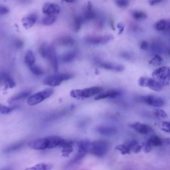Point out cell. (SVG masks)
<instances>
[{
    "label": "cell",
    "instance_id": "cell-35",
    "mask_svg": "<svg viewBox=\"0 0 170 170\" xmlns=\"http://www.w3.org/2000/svg\"><path fill=\"white\" fill-rule=\"evenodd\" d=\"M73 145H70L66 146L63 148L62 151V156H63L68 157L70 154L73 151Z\"/></svg>",
    "mask_w": 170,
    "mask_h": 170
},
{
    "label": "cell",
    "instance_id": "cell-39",
    "mask_svg": "<svg viewBox=\"0 0 170 170\" xmlns=\"http://www.w3.org/2000/svg\"><path fill=\"white\" fill-rule=\"evenodd\" d=\"M161 130L167 133H170V123L168 122L163 121L161 124Z\"/></svg>",
    "mask_w": 170,
    "mask_h": 170
},
{
    "label": "cell",
    "instance_id": "cell-49",
    "mask_svg": "<svg viewBox=\"0 0 170 170\" xmlns=\"http://www.w3.org/2000/svg\"><path fill=\"white\" fill-rule=\"evenodd\" d=\"M67 3H72L76 2L77 0H62Z\"/></svg>",
    "mask_w": 170,
    "mask_h": 170
},
{
    "label": "cell",
    "instance_id": "cell-45",
    "mask_svg": "<svg viewBox=\"0 0 170 170\" xmlns=\"http://www.w3.org/2000/svg\"><path fill=\"white\" fill-rule=\"evenodd\" d=\"M164 0H149V4L150 6H154L162 3Z\"/></svg>",
    "mask_w": 170,
    "mask_h": 170
},
{
    "label": "cell",
    "instance_id": "cell-42",
    "mask_svg": "<svg viewBox=\"0 0 170 170\" xmlns=\"http://www.w3.org/2000/svg\"><path fill=\"white\" fill-rule=\"evenodd\" d=\"M14 45L17 48H21L23 46V43L20 40L16 39L14 41Z\"/></svg>",
    "mask_w": 170,
    "mask_h": 170
},
{
    "label": "cell",
    "instance_id": "cell-20",
    "mask_svg": "<svg viewBox=\"0 0 170 170\" xmlns=\"http://www.w3.org/2000/svg\"><path fill=\"white\" fill-rule=\"evenodd\" d=\"M38 16L36 14H32L24 17L22 19V23L24 27L26 29L32 27L36 23Z\"/></svg>",
    "mask_w": 170,
    "mask_h": 170
},
{
    "label": "cell",
    "instance_id": "cell-17",
    "mask_svg": "<svg viewBox=\"0 0 170 170\" xmlns=\"http://www.w3.org/2000/svg\"><path fill=\"white\" fill-rule=\"evenodd\" d=\"M97 132L100 135L106 136L114 135L117 133V129L111 126H100L96 129Z\"/></svg>",
    "mask_w": 170,
    "mask_h": 170
},
{
    "label": "cell",
    "instance_id": "cell-46",
    "mask_svg": "<svg viewBox=\"0 0 170 170\" xmlns=\"http://www.w3.org/2000/svg\"><path fill=\"white\" fill-rule=\"evenodd\" d=\"M143 147V145L137 144L133 149L132 151L135 153H139L141 151L142 147Z\"/></svg>",
    "mask_w": 170,
    "mask_h": 170
},
{
    "label": "cell",
    "instance_id": "cell-19",
    "mask_svg": "<svg viewBox=\"0 0 170 170\" xmlns=\"http://www.w3.org/2000/svg\"><path fill=\"white\" fill-rule=\"evenodd\" d=\"M91 144V142L88 140H82L77 142V153L86 155L89 152Z\"/></svg>",
    "mask_w": 170,
    "mask_h": 170
},
{
    "label": "cell",
    "instance_id": "cell-21",
    "mask_svg": "<svg viewBox=\"0 0 170 170\" xmlns=\"http://www.w3.org/2000/svg\"><path fill=\"white\" fill-rule=\"evenodd\" d=\"M31 91L30 90H27L24 91L20 93L11 97L8 100V103L10 104H11L18 100L24 99L29 97L31 94Z\"/></svg>",
    "mask_w": 170,
    "mask_h": 170
},
{
    "label": "cell",
    "instance_id": "cell-13",
    "mask_svg": "<svg viewBox=\"0 0 170 170\" xmlns=\"http://www.w3.org/2000/svg\"><path fill=\"white\" fill-rule=\"evenodd\" d=\"M0 85H4L7 88H13L16 85L13 79L7 73L0 72Z\"/></svg>",
    "mask_w": 170,
    "mask_h": 170
},
{
    "label": "cell",
    "instance_id": "cell-11",
    "mask_svg": "<svg viewBox=\"0 0 170 170\" xmlns=\"http://www.w3.org/2000/svg\"><path fill=\"white\" fill-rule=\"evenodd\" d=\"M129 127L135 130L136 132L144 135H147L153 131L151 127L139 122L130 124Z\"/></svg>",
    "mask_w": 170,
    "mask_h": 170
},
{
    "label": "cell",
    "instance_id": "cell-2",
    "mask_svg": "<svg viewBox=\"0 0 170 170\" xmlns=\"http://www.w3.org/2000/svg\"><path fill=\"white\" fill-rule=\"evenodd\" d=\"M152 76L154 79L163 86L168 85L170 84V69L168 66H163L155 70Z\"/></svg>",
    "mask_w": 170,
    "mask_h": 170
},
{
    "label": "cell",
    "instance_id": "cell-34",
    "mask_svg": "<svg viewBox=\"0 0 170 170\" xmlns=\"http://www.w3.org/2000/svg\"><path fill=\"white\" fill-rule=\"evenodd\" d=\"M49 47V46H48L46 43H43L41 45L39 51L42 57L47 58Z\"/></svg>",
    "mask_w": 170,
    "mask_h": 170
},
{
    "label": "cell",
    "instance_id": "cell-10",
    "mask_svg": "<svg viewBox=\"0 0 170 170\" xmlns=\"http://www.w3.org/2000/svg\"><path fill=\"white\" fill-rule=\"evenodd\" d=\"M60 11V7L57 4L54 3H46L42 8L43 13L46 15H56Z\"/></svg>",
    "mask_w": 170,
    "mask_h": 170
},
{
    "label": "cell",
    "instance_id": "cell-47",
    "mask_svg": "<svg viewBox=\"0 0 170 170\" xmlns=\"http://www.w3.org/2000/svg\"><path fill=\"white\" fill-rule=\"evenodd\" d=\"M148 43L147 41H144L141 43L140 49L142 50H145L148 48Z\"/></svg>",
    "mask_w": 170,
    "mask_h": 170
},
{
    "label": "cell",
    "instance_id": "cell-5",
    "mask_svg": "<svg viewBox=\"0 0 170 170\" xmlns=\"http://www.w3.org/2000/svg\"><path fill=\"white\" fill-rule=\"evenodd\" d=\"M138 81L140 86L148 88L156 92H160L163 89V86L153 78L141 77Z\"/></svg>",
    "mask_w": 170,
    "mask_h": 170
},
{
    "label": "cell",
    "instance_id": "cell-22",
    "mask_svg": "<svg viewBox=\"0 0 170 170\" xmlns=\"http://www.w3.org/2000/svg\"><path fill=\"white\" fill-rule=\"evenodd\" d=\"M121 92L116 90H110L100 94L95 98L96 100L104 99L106 98H115L120 95Z\"/></svg>",
    "mask_w": 170,
    "mask_h": 170
},
{
    "label": "cell",
    "instance_id": "cell-9",
    "mask_svg": "<svg viewBox=\"0 0 170 170\" xmlns=\"http://www.w3.org/2000/svg\"><path fill=\"white\" fill-rule=\"evenodd\" d=\"M47 59L49 61L55 72H57L58 69V62L56 50L54 46H49Z\"/></svg>",
    "mask_w": 170,
    "mask_h": 170
},
{
    "label": "cell",
    "instance_id": "cell-14",
    "mask_svg": "<svg viewBox=\"0 0 170 170\" xmlns=\"http://www.w3.org/2000/svg\"><path fill=\"white\" fill-rule=\"evenodd\" d=\"M148 143L153 147H160L163 144H169V138L164 139L157 135H152L147 140Z\"/></svg>",
    "mask_w": 170,
    "mask_h": 170
},
{
    "label": "cell",
    "instance_id": "cell-25",
    "mask_svg": "<svg viewBox=\"0 0 170 170\" xmlns=\"http://www.w3.org/2000/svg\"><path fill=\"white\" fill-rule=\"evenodd\" d=\"M170 27L169 21L166 20H161L158 21L155 25V28L157 31L169 30Z\"/></svg>",
    "mask_w": 170,
    "mask_h": 170
},
{
    "label": "cell",
    "instance_id": "cell-48",
    "mask_svg": "<svg viewBox=\"0 0 170 170\" xmlns=\"http://www.w3.org/2000/svg\"><path fill=\"white\" fill-rule=\"evenodd\" d=\"M110 26H111V28L113 30H115V28L114 22L113 20L111 19L110 21Z\"/></svg>",
    "mask_w": 170,
    "mask_h": 170
},
{
    "label": "cell",
    "instance_id": "cell-44",
    "mask_svg": "<svg viewBox=\"0 0 170 170\" xmlns=\"http://www.w3.org/2000/svg\"><path fill=\"white\" fill-rule=\"evenodd\" d=\"M117 27L119 30L118 34L119 35L121 34L124 29V26L121 22L117 24Z\"/></svg>",
    "mask_w": 170,
    "mask_h": 170
},
{
    "label": "cell",
    "instance_id": "cell-50",
    "mask_svg": "<svg viewBox=\"0 0 170 170\" xmlns=\"http://www.w3.org/2000/svg\"><path fill=\"white\" fill-rule=\"evenodd\" d=\"M4 106H5L0 104V112L1 113L4 107Z\"/></svg>",
    "mask_w": 170,
    "mask_h": 170
},
{
    "label": "cell",
    "instance_id": "cell-31",
    "mask_svg": "<svg viewBox=\"0 0 170 170\" xmlns=\"http://www.w3.org/2000/svg\"><path fill=\"white\" fill-rule=\"evenodd\" d=\"M52 168V166L51 164L44 163H41L35 165L34 167L27 169V170H49Z\"/></svg>",
    "mask_w": 170,
    "mask_h": 170
},
{
    "label": "cell",
    "instance_id": "cell-26",
    "mask_svg": "<svg viewBox=\"0 0 170 170\" xmlns=\"http://www.w3.org/2000/svg\"><path fill=\"white\" fill-rule=\"evenodd\" d=\"M23 142H18V143L13 144L8 146L4 150V152L6 153H9L21 149L24 145Z\"/></svg>",
    "mask_w": 170,
    "mask_h": 170
},
{
    "label": "cell",
    "instance_id": "cell-16",
    "mask_svg": "<svg viewBox=\"0 0 170 170\" xmlns=\"http://www.w3.org/2000/svg\"><path fill=\"white\" fill-rule=\"evenodd\" d=\"M47 148L52 149L58 147L64 141V139L56 136H50L46 137Z\"/></svg>",
    "mask_w": 170,
    "mask_h": 170
},
{
    "label": "cell",
    "instance_id": "cell-27",
    "mask_svg": "<svg viewBox=\"0 0 170 170\" xmlns=\"http://www.w3.org/2000/svg\"><path fill=\"white\" fill-rule=\"evenodd\" d=\"M84 21L83 17L79 16L75 17L73 24V30L75 32H77L81 29L82 24Z\"/></svg>",
    "mask_w": 170,
    "mask_h": 170
},
{
    "label": "cell",
    "instance_id": "cell-12",
    "mask_svg": "<svg viewBox=\"0 0 170 170\" xmlns=\"http://www.w3.org/2000/svg\"><path fill=\"white\" fill-rule=\"evenodd\" d=\"M63 81L62 74H54L46 77L44 84L50 86H57L60 85Z\"/></svg>",
    "mask_w": 170,
    "mask_h": 170
},
{
    "label": "cell",
    "instance_id": "cell-4",
    "mask_svg": "<svg viewBox=\"0 0 170 170\" xmlns=\"http://www.w3.org/2000/svg\"><path fill=\"white\" fill-rule=\"evenodd\" d=\"M54 92V90L51 89H44L29 97L27 100V103L30 106L37 104L52 96Z\"/></svg>",
    "mask_w": 170,
    "mask_h": 170
},
{
    "label": "cell",
    "instance_id": "cell-40",
    "mask_svg": "<svg viewBox=\"0 0 170 170\" xmlns=\"http://www.w3.org/2000/svg\"><path fill=\"white\" fill-rule=\"evenodd\" d=\"M9 12V10L6 6L0 5V17L2 16Z\"/></svg>",
    "mask_w": 170,
    "mask_h": 170
},
{
    "label": "cell",
    "instance_id": "cell-43",
    "mask_svg": "<svg viewBox=\"0 0 170 170\" xmlns=\"http://www.w3.org/2000/svg\"><path fill=\"white\" fill-rule=\"evenodd\" d=\"M62 77L64 81H66L70 80V79L73 77V75L70 73H65L62 74Z\"/></svg>",
    "mask_w": 170,
    "mask_h": 170
},
{
    "label": "cell",
    "instance_id": "cell-29",
    "mask_svg": "<svg viewBox=\"0 0 170 170\" xmlns=\"http://www.w3.org/2000/svg\"><path fill=\"white\" fill-rule=\"evenodd\" d=\"M76 56V53L74 51H70L62 55L61 60L64 63H69L73 61Z\"/></svg>",
    "mask_w": 170,
    "mask_h": 170
},
{
    "label": "cell",
    "instance_id": "cell-33",
    "mask_svg": "<svg viewBox=\"0 0 170 170\" xmlns=\"http://www.w3.org/2000/svg\"><path fill=\"white\" fill-rule=\"evenodd\" d=\"M163 61V59L159 55L156 54L155 56L149 62L150 65L154 66H158L161 65Z\"/></svg>",
    "mask_w": 170,
    "mask_h": 170
},
{
    "label": "cell",
    "instance_id": "cell-6",
    "mask_svg": "<svg viewBox=\"0 0 170 170\" xmlns=\"http://www.w3.org/2000/svg\"><path fill=\"white\" fill-rule=\"evenodd\" d=\"M113 38L111 35L96 36L87 37L85 39V41L89 44L99 45L108 43L112 41Z\"/></svg>",
    "mask_w": 170,
    "mask_h": 170
},
{
    "label": "cell",
    "instance_id": "cell-37",
    "mask_svg": "<svg viewBox=\"0 0 170 170\" xmlns=\"http://www.w3.org/2000/svg\"><path fill=\"white\" fill-rule=\"evenodd\" d=\"M29 68L31 72L35 75H40L43 73L42 69L38 66L34 65Z\"/></svg>",
    "mask_w": 170,
    "mask_h": 170
},
{
    "label": "cell",
    "instance_id": "cell-24",
    "mask_svg": "<svg viewBox=\"0 0 170 170\" xmlns=\"http://www.w3.org/2000/svg\"><path fill=\"white\" fill-rule=\"evenodd\" d=\"M57 42L60 46H69L73 45L74 41L72 37L67 36L59 38L57 39Z\"/></svg>",
    "mask_w": 170,
    "mask_h": 170
},
{
    "label": "cell",
    "instance_id": "cell-3",
    "mask_svg": "<svg viewBox=\"0 0 170 170\" xmlns=\"http://www.w3.org/2000/svg\"><path fill=\"white\" fill-rule=\"evenodd\" d=\"M103 90L100 87L94 86L82 90H73L70 95L71 96L78 99L88 98L101 93Z\"/></svg>",
    "mask_w": 170,
    "mask_h": 170
},
{
    "label": "cell",
    "instance_id": "cell-1",
    "mask_svg": "<svg viewBox=\"0 0 170 170\" xmlns=\"http://www.w3.org/2000/svg\"><path fill=\"white\" fill-rule=\"evenodd\" d=\"M109 145L108 142L104 140L94 141L91 144L89 152L99 157H104L107 153Z\"/></svg>",
    "mask_w": 170,
    "mask_h": 170
},
{
    "label": "cell",
    "instance_id": "cell-7",
    "mask_svg": "<svg viewBox=\"0 0 170 170\" xmlns=\"http://www.w3.org/2000/svg\"><path fill=\"white\" fill-rule=\"evenodd\" d=\"M142 101L149 106L156 108H161L165 104L164 100L163 98L155 96L149 95L142 98Z\"/></svg>",
    "mask_w": 170,
    "mask_h": 170
},
{
    "label": "cell",
    "instance_id": "cell-28",
    "mask_svg": "<svg viewBox=\"0 0 170 170\" xmlns=\"http://www.w3.org/2000/svg\"><path fill=\"white\" fill-rule=\"evenodd\" d=\"M35 58L32 51L29 50L27 51L25 58V61L26 65L30 67L34 65Z\"/></svg>",
    "mask_w": 170,
    "mask_h": 170
},
{
    "label": "cell",
    "instance_id": "cell-41",
    "mask_svg": "<svg viewBox=\"0 0 170 170\" xmlns=\"http://www.w3.org/2000/svg\"><path fill=\"white\" fill-rule=\"evenodd\" d=\"M144 148V151L146 153H149L152 151L153 147L147 141L143 145Z\"/></svg>",
    "mask_w": 170,
    "mask_h": 170
},
{
    "label": "cell",
    "instance_id": "cell-36",
    "mask_svg": "<svg viewBox=\"0 0 170 170\" xmlns=\"http://www.w3.org/2000/svg\"><path fill=\"white\" fill-rule=\"evenodd\" d=\"M153 113L156 117L160 118H166L168 117L167 114L163 110L156 109L154 110Z\"/></svg>",
    "mask_w": 170,
    "mask_h": 170
},
{
    "label": "cell",
    "instance_id": "cell-38",
    "mask_svg": "<svg viewBox=\"0 0 170 170\" xmlns=\"http://www.w3.org/2000/svg\"><path fill=\"white\" fill-rule=\"evenodd\" d=\"M116 5L120 8H125L127 7L129 4V0H116Z\"/></svg>",
    "mask_w": 170,
    "mask_h": 170
},
{
    "label": "cell",
    "instance_id": "cell-30",
    "mask_svg": "<svg viewBox=\"0 0 170 170\" xmlns=\"http://www.w3.org/2000/svg\"><path fill=\"white\" fill-rule=\"evenodd\" d=\"M56 15H46L42 20L43 24L46 26L52 25L56 21Z\"/></svg>",
    "mask_w": 170,
    "mask_h": 170
},
{
    "label": "cell",
    "instance_id": "cell-8",
    "mask_svg": "<svg viewBox=\"0 0 170 170\" xmlns=\"http://www.w3.org/2000/svg\"><path fill=\"white\" fill-rule=\"evenodd\" d=\"M138 144L139 142L136 140H132L123 144L120 145L116 146L115 149L120 151L122 155L130 154L133 151V149Z\"/></svg>",
    "mask_w": 170,
    "mask_h": 170
},
{
    "label": "cell",
    "instance_id": "cell-18",
    "mask_svg": "<svg viewBox=\"0 0 170 170\" xmlns=\"http://www.w3.org/2000/svg\"><path fill=\"white\" fill-rule=\"evenodd\" d=\"M97 17V14L93 10L92 3L90 1L87 3L86 9L84 13V21H89L92 20H96Z\"/></svg>",
    "mask_w": 170,
    "mask_h": 170
},
{
    "label": "cell",
    "instance_id": "cell-15",
    "mask_svg": "<svg viewBox=\"0 0 170 170\" xmlns=\"http://www.w3.org/2000/svg\"><path fill=\"white\" fill-rule=\"evenodd\" d=\"M29 147L35 150H42L47 148L46 137L39 138L32 141L28 144Z\"/></svg>",
    "mask_w": 170,
    "mask_h": 170
},
{
    "label": "cell",
    "instance_id": "cell-32",
    "mask_svg": "<svg viewBox=\"0 0 170 170\" xmlns=\"http://www.w3.org/2000/svg\"><path fill=\"white\" fill-rule=\"evenodd\" d=\"M133 17L137 21H142L147 18V15L143 12L136 11L132 13Z\"/></svg>",
    "mask_w": 170,
    "mask_h": 170
},
{
    "label": "cell",
    "instance_id": "cell-23",
    "mask_svg": "<svg viewBox=\"0 0 170 170\" xmlns=\"http://www.w3.org/2000/svg\"><path fill=\"white\" fill-rule=\"evenodd\" d=\"M100 66L101 68L105 69L118 72H122L125 69V67L123 66L109 62L102 63Z\"/></svg>",
    "mask_w": 170,
    "mask_h": 170
}]
</instances>
